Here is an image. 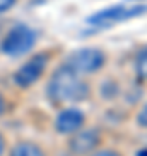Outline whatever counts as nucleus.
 I'll return each mask as SVG.
<instances>
[{
  "label": "nucleus",
  "mask_w": 147,
  "mask_h": 156,
  "mask_svg": "<svg viewBox=\"0 0 147 156\" xmlns=\"http://www.w3.org/2000/svg\"><path fill=\"white\" fill-rule=\"evenodd\" d=\"M45 92L54 104H73L90 95V85L68 64H62L52 73Z\"/></svg>",
  "instance_id": "1"
},
{
  "label": "nucleus",
  "mask_w": 147,
  "mask_h": 156,
  "mask_svg": "<svg viewBox=\"0 0 147 156\" xmlns=\"http://www.w3.org/2000/svg\"><path fill=\"white\" fill-rule=\"evenodd\" d=\"M36 44V33L26 24H16L2 40L0 50L9 57H21L28 54Z\"/></svg>",
  "instance_id": "2"
},
{
  "label": "nucleus",
  "mask_w": 147,
  "mask_h": 156,
  "mask_svg": "<svg viewBox=\"0 0 147 156\" xmlns=\"http://www.w3.org/2000/svg\"><path fill=\"white\" fill-rule=\"evenodd\" d=\"M104 146V134L99 127H83L68 135L66 147L73 156H90Z\"/></svg>",
  "instance_id": "3"
},
{
  "label": "nucleus",
  "mask_w": 147,
  "mask_h": 156,
  "mask_svg": "<svg viewBox=\"0 0 147 156\" xmlns=\"http://www.w3.org/2000/svg\"><path fill=\"white\" fill-rule=\"evenodd\" d=\"M144 12H147L145 5H133V7L111 5L95 12V14H92L87 19V23L90 26H95V28H108V26H113V24H118V23L128 21L132 17H138Z\"/></svg>",
  "instance_id": "4"
},
{
  "label": "nucleus",
  "mask_w": 147,
  "mask_h": 156,
  "mask_svg": "<svg viewBox=\"0 0 147 156\" xmlns=\"http://www.w3.org/2000/svg\"><path fill=\"white\" fill-rule=\"evenodd\" d=\"M66 64L71 69H74L78 75H88V73H95L104 68V64H106V54L101 49L87 47V49L74 50L73 54L68 57Z\"/></svg>",
  "instance_id": "5"
},
{
  "label": "nucleus",
  "mask_w": 147,
  "mask_h": 156,
  "mask_svg": "<svg viewBox=\"0 0 147 156\" xmlns=\"http://www.w3.org/2000/svg\"><path fill=\"white\" fill-rule=\"evenodd\" d=\"M47 64H49V56L47 54H36L14 73V82L21 89H28L42 78V75L45 73Z\"/></svg>",
  "instance_id": "6"
},
{
  "label": "nucleus",
  "mask_w": 147,
  "mask_h": 156,
  "mask_svg": "<svg viewBox=\"0 0 147 156\" xmlns=\"http://www.w3.org/2000/svg\"><path fill=\"white\" fill-rule=\"evenodd\" d=\"M85 113L78 109V108H64L57 113L56 122H54V128L57 134L61 135H71L74 132H78L80 128L85 127Z\"/></svg>",
  "instance_id": "7"
},
{
  "label": "nucleus",
  "mask_w": 147,
  "mask_h": 156,
  "mask_svg": "<svg viewBox=\"0 0 147 156\" xmlns=\"http://www.w3.org/2000/svg\"><path fill=\"white\" fill-rule=\"evenodd\" d=\"M7 156H49V154H47L45 147L42 144L29 139H23L17 140L14 146L9 147Z\"/></svg>",
  "instance_id": "8"
},
{
  "label": "nucleus",
  "mask_w": 147,
  "mask_h": 156,
  "mask_svg": "<svg viewBox=\"0 0 147 156\" xmlns=\"http://www.w3.org/2000/svg\"><path fill=\"white\" fill-rule=\"evenodd\" d=\"M135 73L138 80L147 83V47H142L135 57Z\"/></svg>",
  "instance_id": "9"
},
{
  "label": "nucleus",
  "mask_w": 147,
  "mask_h": 156,
  "mask_svg": "<svg viewBox=\"0 0 147 156\" xmlns=\"http://www.w3.org/2000/svg\"><path fill=\"white\" fill-rule=\"evenodd\" d=\"M90 156H125L119 149H114V147H104L102 146L101 149H97L95 153H92Z\"/></svg>",
  "instance_id": "10"
},
{
  "label": "nucleus",
  "mask_w": 147,
  "mask_h": 156,
  "mask_svg": "<svg viewBox=\"0 0 147 156\" xmlns=\"http://www.w3.org/2000/svg\"><path fill=\"white\" fill-rule=\"evenodd\" d=\"M9 140H7L5 134L0 130V156H7V153H9Z\"/></svg>",
  "instance_id": "11"
},
{
  "label": "nucleus",
  "mask_w": 147,
  "mask_h": 156,
  "mask_svg": "<svg viewBox=\"0 0 147 156\" xmlns=\"http://www.w3.org/2000/svg\"><path fill=\"white\" fill-rule=\"evenodd\" d=\"M137 123H138L140 127L147 128V104L142 106V109L138 111V115H137Z\"/></svg>",
  "instance_id": "12"
},
{
  "label": "nucleus",
  "mask_w": 147,
  "mask_h": 156,
  "mask_svg": "<svg viewBox=\"0 0 147 156\" xmlns=\"http://www.w3.org/2000/svg\"><path fill=\"white\" fill-rule=\"evenodd\" d=\"M16 2L17 0H0V14H4L9 9H12V7L16 5Z\"/></svg>",
  "instance_id": "13"
},
{
  "label": "nucleus",
  "mask_w": 147,
  "mask_h": 156,
  "mask_svg": "<svg viewBox=\"0 0 147 156\" xmlns=\"http://www.w3.org/2000/svg\"><path fill=\"white\" fill-rule=\"evenodd\" d=\"M7 109H9V102H7L5 95L0 92V118H2V116L7 113Z\"/></svg>",
  "instance_id": "14"
}]
</instances>
